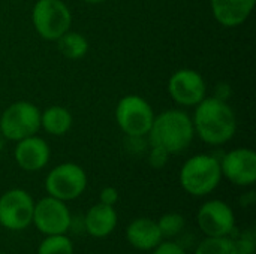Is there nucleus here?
<instances>
[{"mask_svg": "<svg viewBox=\"0 0 256 254\" xmlns=\"http://www.w3.org/2000/svg\"><path fill=\"white\" fill-rule=\"evenodd\" d=\"M152 252H153V254H188L180 244L172 243V241L160 243V244L156 246Z\"/></svg>", "mask_w": 256, "mask_h": 254, "instance_id": "b1692460", "label": "nucleus"}, {"mask_svg": "<svg viewBox=\"0 0 256 254\" xmlns=\"http://www.w3.org/2000/svg\"><path fill=\"white\" fill-rule=\"evenodd\" d=\"M34 210L33 198L22 189H10L0 196V226L20 232L32 225Z\"/></svg>", "mask_w": 256, "mask_h": 254, "instance_id": "6e6552de", "label": "nucleus"}, {"mask_svg": "<svg viewBox=\"0 0 256 254\" xmlns=\"http://www.w3.org/2000/svg\"><path fill=\"white\" fill-rule=\"evenodd\" d=\"M220 162L222 177L230 183L249 187L256 181V153L250 148H236L226 153Z\"/></svg>", "mask_w": 256, "mask_h": 254, "instance_id": "f8f14e48", "label": "nucleus"}, {"mask_svg": "<svg viewBox=\"0 0 256 254\" xmlns=\"http://www.w3.org/2000/svg\"><path fill=\"white\" fill-rule=\"evenodd\" d=\"M40 129V111L30 102H15L0 117V130L4 139L21 141L33 136Z\"/></svg>", "mask_w": 256, "mask_h": 254, "instance_id": "423d86ee", "label": "nucleus"}, {"mask_svg": "<svg viewBox=\"0 0 256 254\" xmlns=\"http://www.w3.org/2000/svg\"><path fill=\"white\" fill-rule=\"evenodd\" d=\"M117 223H118V217L114 207L100 202L93 205L84 216L86 232L93 238L110 237L116 231Z\"/></svg>", "mask_w": 256, "mask_h": 254, "instance_id": "dca6fc26", "label": "nucleus"}, {"mask_svg": "<svg viewBox=\"0 0 256 254\" xmlns=\"http://www.w3.org/2000/svg\"><path fill=\"white\" fill-rule=\"evenodd\" d=\"M60 52L69 60H80L88 51V42L81 33L66 31L57 39Z\"/></svg>", "mask_w": 256, "mask_h": 254, "instance_id": "a211bd4d", "label": "nucleus"}, {"mask_svg": "<svg viewBox=\"0 0 256 254\" xmlns=\"http://www.w3.org/2000/svg\"><path fill=\"white\" fill-rule=\"evenodd\" d=\"M87 187V174L76 163H62L52 168L45 178V190L48 196L63 202L80 198Z\"/></svg>", "mask_w": 256, "mask_h": 254, "instance_id": "0eeeda50", "label": "nucleus"}, {"mask_svg": "<svg viewBox=\"0 0 256 254\" xmlns=\"http://www.w3.org/2000/svg\"><path fill=\"white\" fill-rule=\"evenodd\" d=\"M4 142H6V139H4V136H3V133H2V130H0V153H2V150H3V147H4Z\"/></svg>", "mask_w": 256, "mask_h": 254, "instance_id": "cd10ccee", "label": "nucleus"}, {"mask_svg": "<svg viewBox=\"0 0 256 254\" xmlns=\"http://www.w3.org/2000/svg\"><path fill=\"white\" fill-rule=\"evenodd\" d=\"M0 254H4V253H2V252H0Z\"/></svg>", "mask_w": 256, "mask_h": 254, "instance_id": "c756f323", "label": "nucleus"}, {"mask_svg": "<svg viewBox=\"0 0 256 254\" xmlns=\"http://www.w3.org/2000/svg\"><path fill=\"white\" fill-rule=\"evenodd\" d=\"M34 30L45 40H57L69 31L72 13L62 0H38L32 10Z\"/></svg>", "mask_w": 256, "mask_h": 254, "instance_id": "20e7f679", "label": "nucleus"}, {"mask_svg": "<svg viewBox=\"0 0 256 254\" xmlns=\"http://www.w3.org/2000/svg\"><path fill=\"white\" fill-rule=\"evenodd\" d=\"M82 1H86V3H88V4H99V3H104V1H106V0H82Z\"/></svg>", "mask_w": 256, "mask_h": 254, "instance_id": "c85d7f7f", "label": "nucleus"}, {"mask_svg": "<svg viewBox=\"0 0 256 254\" xmlns=\"http://www.w3.org/2000/svg\"><path fill=\"white\" fill-rule=\"evenodd\" d=\"M148 135L152 145L162 147L170 154H178L190 145L195 129L192 118L184 111L168 109L154 115Z\"/></svg>", "mask_w": 256, "mask_h": 254, "instance_id": "f03ea898", "label": "nucleus"}, {"mask_svg": "<svg viewBox=\"0 0 256 254\" xmlns=\"http://www.w3.org/2000/svg\"><path fill=\"white\" fill-rule=\"evenodd\" d=\"M40 127L52 136H63L72 127V114L63 106H50L40 114Z\"/></svg>", "mask_w": 256, "mask_h": 254, "instance_id": "f3484780", "label": "nucleus"}, {"mask_svg": "<svg viewBox=\"0 0 256 254\" xmlns=\"http://www.w3.org/2000/svg\"><path fill=\"white\" fill-rule=\"evenodd\" d=\"M196 223L206 237H230L236 231L234 211L219 199L207 201L200 207Z\"/></svg>", "mask_w": 256, "mask_h": 254, "instance_id": "9d476101", "label": "nucleus"}, {"mask_svg": "<svg viewBox=\"0 0 256 254\" xmlns=\"http://www.w3.org/2000/svg\"><path fill=\"white\" fill-rule=\"evenodd\" d=\"M128 243L140 252H152L162 243V235L158 223L152 219H136L126 229Z\"/></svg>", "mask_w": 256, "mask_h": 254, "instance_id": "2eb2a0df", "label": "nucleus"}, {"mask_svg": "<svg viewBox=\"0 0 256 254\" xmlns=\"http://www.w3.org/2000/svg\"><path fill=\"white\" fill-rule=\"evenodd\" d=\"M70 219L72 216L66 202L46 196L34 204L32 225H34V228L45 237L63 235L69 232Z\"/></svg>", "mask_w": 256, "mask_h": 254, "instance_id": "1a4fd4ad", "label": "nucleus"}, {"mask_svg": "<svg viewBox=\"0 0 256 254\" xmlns=\"http://www.w3.org/2000/svg\"><path fill=\"white\" fill-rule=\"evenodd\" d=\"M194 254H236L232 237H206Z\"/></svg>", "mask_w": 256, "mask_h": 254, "instance_id": "6ab92c4d", "label": "nucleus"}, {"mask_svg": "<svg viewBox=\"0 0 256 254\" xmlns=\"http://www.w3.org/2000/svg\"><path fill=\"white\" fill-rule=\"evenodd\" d=\"M99 199H100V204L114 207L117 204V201H118V192L114 187H105V189L100 190Z\"/></svg>", "mask_w": 256, "mask_h": 254, "instance_id": "393cba45", "label": "nucleus"}, {"mask_svg": "<svg viewBox=\"0 0 256 254\" xmlns=\"http://www.w3.org/2000/svg\"><path fill=\"white\" fill-rule=\"evenodd\" d=\"M254 204H255V193L254 192H249L248 195L242 196V201H240L242 207H249V205H254Z\"/></svg>", "mask_w": 256, "mask_h": 254, "instance_id": "bb28decb", "label": "nucleus"}, {"mask_svg": "<svg viewBox=\"0 0 256 254\" xmlns=\"http://www.w3.org/2000/svg\"><path fill=\"white\" fill-rule=\"evenodd\" d=\"M256 0H210L216 21L224 27H237L252 13Z\"/></svg>", "mask_w": 256, "mask_h": 254, "instance_id": "4468645a", "label": "nucleus"}, {"mask_svg": "<svg viewBox=\"0 0 256 254\" xmlns=\"http://www.w3.org/2000/svg\"><path fill=\"white\" fill-rule=\"evenodd\" d=\"M168 157H170V153L166 150H164L162 147L152 145V151H150V156H148V162H150V165L154 169L164 168L166 165V162H168Z\"/></svg>", "mask_w": 256, "mask_h": 254, "instance_id": "5701e85b", "label": "nucleus"}, {"mask_svg": "<svg viewBox=\"0 0 256 254\" xmlns=\"http://www.w3.org/2000/svg\"><path fill=\"white\" fill-rule=\"evenodd\" d=\"M234 240L236 254H255L256 252V232L254 228L244 229Z\"/></svg>", "mask_w": 256, "mask_h": 254, "instance_id": "4be33fe9", "label": "nucleus"}, {"mask_svg": "<svg viewBox=\"0 0 256 254\" xmlns=\"http://www.w3.org/2000/svg\"><path fill=\"white\" fill-rule=\"evenodd\" d=\"M14 156L16 165L21 169L27 172H38L48 165L51 151L48 144L42 138L33 135L18 141Z\"/></svg>", "mask_w": 256, "mask_h": 254, "instance_id": "ddd939ff", "label": "nucleus"}, {"mask_svg": "<svg viewBox=\"0 0 256 254\" xmlns=\"http://www.w3.org/2000/svg\"><path fill=\"white\" fill-rule=\"evenodd\" d=\"M192 118L195 133L210 144L222 145L226 144L237 130V118L232 108L219 97H206L195 106Z\"/></svg>", "mask_w": 256, "mask_h": 254, "instance_id": "f257e3e1", "label": "nucleus"}, {"mask_svg": "<svg viewBox=\"0 0 256 254\" xmlns=\"http://www.w3.org/2000/svg\"><path fill=\"white\" fill-rule=\"evenodd\" d=\"M168 93L182 106H196L207 97V85L201 73L194 69H180L168 81Z\"/></svg>", "mask_w": 256, "mask_h": 254, "instance_id": "9b49d317", "label": "nucleus"}, {"mask_svg": "<svg viewBox=\"0 0 256 254\" xmlns=\"http://www.w3.org/2000/svg\"><path fill=\"white\" fill-rule=\"evenodd\" d=\"M69 231H76L78 234L86 232V226H84V217H78V219H70V225H69Z\"/></svg>", "mask_w": 256, "mask_h": 254, "instance_id": "a878e982", "label": "nucleus"}, {"mask_svg": "<svg viewBox=\"0 0 256 254\" xmlns=\"http://www.w3.org/2000/svg\"><path fill=\"white\" fill-rule=\"evenodd\" d=\"M178 180L186 193L196 198L207 196L220 184V162L218 157L208 154L194 156L182 166Z\"/></svg>", "mask_w": 256, "mask_h": 254, "instance_id": "7ed1b4c3", "label": "nucleus"}, {"mask_svg": "<svg viewBox=\"0 0 256 254\" xmlns=\"http://www.w3.org/2000/svg\"><path fill=\"white\" fill-rule=\"evenodd\" d=\"M116 120L118 127L128 136L144 138L152 129L154 112L146 99L136 94H129L122 97L117 103Z\"/></svg>", "mask_w": 256, "mask_h": 254, "instance_id": "39448f33", "label": "nucleus"}, {"mask_svg": "<svg viewBox=\"0 0 256 254\" xmlns=\"http://www.w3.org/2000/svg\"><path fill=\"white\" fill-rule=\"evenodd\" d=\"M156 223H158L162 238L171 240V238H176L178 234H182V231L184 229L186 220L178 213H168V214H164Z\"/></svg>", "mask_w": 256, "mask_h": 254, "instance_id": "412c9836", "label": "nucleus"}, {"mask_svg": "<svg viewBox=\"0 0 256 254\" xmlns=\"http://www.w3.org/2000/svg\"><path fill=\"white\" fill-rule=\"evenodd\" d=\"M38 254H75L74 243L66 234L63 235H46L39 244Z\"/></svg>", "mask_w": 256, "mask_h": 254, "instance_id": "aec40b11", "label": "nucleus"}]
</instances>
